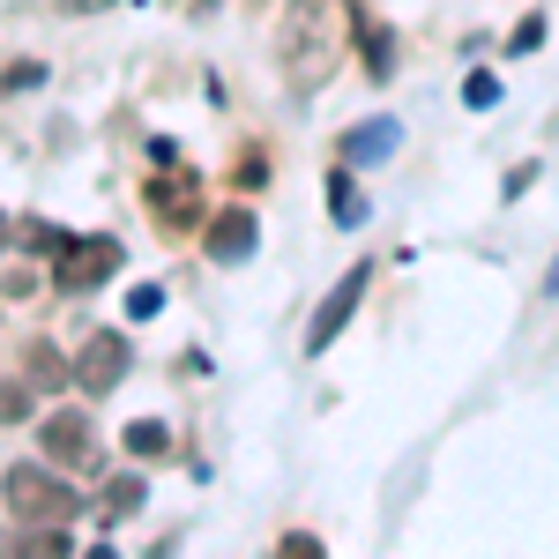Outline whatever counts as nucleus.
<instances>
[{"label":"nucleus","mask_w":559,"mask_h":559,"mask_svg":"<svg viewBox=\"0 0 559 559\" xmlns=\"http://www.w3.org/2000/svg\"><path fill=\"white\" fill-rule=\"evenodd\" d=\"M194 194H202V179H194V173H179V165H173L165 179H150V216H157L165 231H187V224H194V210H202Z\"/></svg>","instance_id":"obj_7"},{"label":"nucleus","mask_w":559,"mask_h":559,"mask_svg":"<svg viewBox=\"0 0 559 559\" xmlns=\"http://www.w3.org/2000/svg\"><path fill=\"white\" fill-rule=\"evenodd\" d=\"M120 381H128V336L105 329V336H90L83 358H75V388H83V395H112Z\"/></svg>","instance_id":"obj_5"},{"label":"nucleus","mask_w":559,"mask_h":559,"mask_svg":"<svg viewBox=\"0 0 559 559\" xmlns=\"http://www.w3.org/2000/svg\"><path fill=\"white\" fill-rule=\"evenodd\" d=\"M31 83H45V68L38 60H15V68H8V90H31Z\"/></svg>","instance_id":"obj_18"},{"label":"nucleus","mask_w":559,"mask_h":559,"mask_svg":"<svg viewBox=\"0 0 559 559\" xmlns=\"http://www.w3.org/2000/svg\"><path fill=\"white\" fill-rule=\"evenodd\" d=\"M105 8H120V0H60V15H105Z\"/></svg>","instance_id":"obj_20"},{"label":"nucleus","mask_w":559,"mask_h":559,"mask_svg":"<svg viewBox=\"0 0 559 559\" xmlns=\"http://www.w3.org/2000/svg\"><path fill=\"white\" fill-rule=\"evenodd\" d=\"M261 247V216L254 210H216L210 216V261H247Z\"/></svg>","instance_id":"obj_8"},{"label":"nucleus","mask_w":559,"mask_h":559,"mask_svg":"<svg viewBox=\"0 0 559 559\" xmlns=\"http://www.w3.org/2000/svg\"><path fill=\"white\" fill-rule=\"evenodd\" d=\"M165 8H187V0H165Z\"/></svg>","instance_id":"obj_22"},{"label":"nucleus","mask_w":559,"mask_h":559,"mask_svg":"<svg viewBox=\"0 0 559 559\" xmlns=\"http://www.w3.org/2000/svg\"><path fill=\"white\" fill-rule=\"evenodd\" d=\"M165 448H173V432L157 426V418H134V426H128V455L150 463V455H165Z\"/></svg>","instance_id":"obj_12"},{"label":"nucleus","mask_w":559,"mask_h":559,"mask_svg":"<svg viewBox=\"0 0 559 559\" xmlns=\"http://www.w3.org/2000/svg\"><path fill=\"white\" fill-rule=\"evenodd\" d=\"M23 381L38 388V395H52V388L75 381V366H68V358H60L52 344H31V350H23Z\"/></svg>","instance_id":"obj_10"},{"label":"nucleus","mask_w":559,"mask_h":559,"mask_svg":"<svg viewBox=\"0 0 559 559\" xmlns=\"http://www.w3.org/2000/svg\"><path fill=\"white\" fill-rule=\"evenodd\" d=\"M388 68H395V38H388V31H366V75L388 83Z\"/></svg>","instance_id":"obj_13"},{"label":"nucleus","mask_w":559,"mask_h":559,"mask_svg":"<svg viewBox=\"0 0 559 559\" xmlns=\"http://www.w3.org/2000/svg\"><path fill=\"white\" fill-rule=\"evenodd\" d=\"M128 313H134V321H157V313H165V292H157V284H134V292H128Z\"/></svg>","instance_id":"obj_15"},{"label":"nucleus","mask_w":559,"mask_h":559,"mask_svg":"<svg viewBox=\"0 0 559 559\" xmlns=\"http://www.w3.org/2000/svg\"><path fill=\"white\" fill-rule=\"evenodd\" d=\"M0 247H8V216H0Z\"/></svg>","instance_id":"obj_21"},{"label":"nucleus","mask_w":559,"mask_h":559,"mask_svg":"<svg viewBox=\"0 0 559 559\" xmlns=\"http://www.w3.org/2000/svg\"><path fill=\"white\" fill-rule=\"evenodd\" d=\"M38 448H45V463H68V471H83L90 455H97L83 411H52V418L38 426Z\"/></svg>","instance_id":"obj_6"},{"label":"nucleus","mask_w":559,"mask_h":559,"mask_svg":"<svg viewBox=\"0 0 559 559\" xmlns=\"http://www.w3.org/2000/svg\"><path fill=\"white\" fill-rule=\"evenodd\" d=\"M395 142H403V120H358L344 134V165H381L395 157Z\"/></svg>","instance_id":"obj_9"},{"label":"nucleus","mask_w":559,"mask_h":559,"mask_svg":"<svg viewBox=\"0 0 559 559\" xmlns=\"http://www.w3.org/2000/svg\"><path fill=\"white\" fill-rule=\"evenodd\" d=\"M120 276V239H68V254L52 261V284L60 292H97V284H112Z\"/></svg>","instance_id":"obj_3"},{"label":"nucleus","mask_w":559,"mask_h":559,"mask_svg":"<svg viewBox=\"0 0 559 559\" xmlns=\"http://www.w3.org/2000/svg\"><path fill=\"white\" fill-rule=\"evenodd\" d=\"M350 45V0H284V23H276V60H284V83L313 97L344 68Z\"/></svg>","instance_id":"obj_1"},{"label":"nucleus","mask_w":559,"mask_h":559,"mask_svg":"<svg viewBox=\"0 0 559 559\" xmlns=\"http://www.w3.org/2000/svg\"><path fill=\"white\" fill-rule=\"evenodd\" d=\"M31 247H45V254L60 261L68 254V231H60V224H31Z\"/></svg>","instance_id":"obj_16"},{"label":"nucleus","mask_w":559,"mask_h":559,"mask_svg":"<svg viewBox=\"0 0 559 559\" xmlns=\"http://www.w3.org/2000/svg\"><path fill=\"white\" fill-rule=\"evenodd\" d=\"M329 216H336L344 231H358V224H366V194H358L350 165H344V173H329Z\"/></svg>","instance_id":"obj_11"},{"label":"nucleus","mask_w":559,"mask_h":559,"mask_svg":"<svg viewBox=\"0 0 559 559\" xmlns=\"http://www.w3.org/2000/svg\"><path fill=\"white\" fill-rule=\"evenodd\" d=\"M366 284H373V269L358 261V269H350L344 284H336V292L321 299V313H313V329H306V350H313V358H321V350H329V344H336V336L350 329V313H358V299H366Z\"/></svg>","instance_id":"obj_4"},{"label":"nucleus","mask_w":559,"mask_h":559,"mask_svg":"<svg viewBox=\"0 0 559 559\" xmlns=\"http://www.w3.org/2000/svg\"><path fill=\"white\" fill-rule=\"evenodd\" d=\"M463 105H471V112H492V105H500V75H471V83H463Z\"/></svg>","instance_id":"obj_14"},{"label":"nucleus","mask_w":559,"mask_h":559,"mask_svg":"<svg viewBox=\"0 0 559 559\" xmlns=\"http://www.w3.org/2000/svg\"><path fill=\"white\" fill-rule=\"evenodd\" d=\"M134 508H142V485L120 477V485H112V515H134Z\"/></svg>","instance_id":"obj_17"},{"label":"nucleus","mask_w":559,"mask_h":559,"mask_svg":"<svg viewBox=\"0 0 559 559\" xmlns=\"http://www.w3.org/2000/svg\"><path fill=\"white\" fill-rule=\"evenodd\" d=\"M284 559H321V545H313L306 530H292V537H284Z\"/></svg>","instance_id":"obj_19"},{"label":"nucleus","mask_w":559,"mask_h":559,"mask_svg":"<svg viewBox=\"0 0 559 559\" xmlns=\"http://www.w3.org/2000/svg\"><path fill=\"white\" fill-rule=\"evenodd\" d=\"M0 492H8V515L15 522H75L83 515V492L60 471H45V463H15L0 477Z\"/></svg>","instance_id":"obj_2"}]
</instances>
